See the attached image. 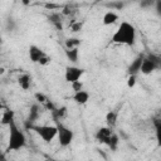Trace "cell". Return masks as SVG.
Here are the masks:
<instances>
[{"instance_id":"cell-1","label":"cell","mask_w":161,"mask_h":161,"mask_svg":"<svg viewBox=\"0 0 161 161\" xmlns=\"http://www.w3.org/2000/svg\"><path fill=\"white\" fill-rule=\"evenodd\" d=\"M136 38H137V33H136V28L128 23V21H122L118 28L116 29V31L113 33L111 42L114 44H121V45H135L136 43Z\"/></svg>"},{"instance_id":"cell-2","label":"cell","mask_w":161,"mask_h":161,"mask_svg":"<svg viewBox=\"0 0 161 161\" xmlns=\"http://www.w3.org/2000/svg\"><path fill=\"white\" fill-rule=\"evenodd\" d=\"M26 146V136L25 133L18 127V125L11 122L9 125V138H8V146L6 151L13 152V151H19Z\"/></svg>"},{"instance_id":"cell-3","label":"cell","mask_w":161,"mask_h":161,"mask_svg":"<svg viewBox=\"0 0 161 161\" xmlns=\"http://www.w3.org/2000/svg\"><path fill=\"white\" fill-rule=\"evenodd\" d=\"M28 128L34 131L47 143L52 142L58 136V128L57 126H53V125H33Z\"/></svg>"},{"instance_id":"cell-4","label":"cell","mask_w":161,"mask_h":161,"mask_svg":"<svg viewBox=\"0 0 161 161\" xmlns=\"http://www.w3.org/2000/svg\"><path fill=\"white\" fill-rule=\"evenodd\" d=\"M57 128H58V142H59V145L62 146V147H67V146H69L72 142H73V140H74V132L69 128V127H67V126H64L63 123H60V121L58 119L57 121Z\"/></svg>"},{"instance_id":"cell-5","label":"cell","mask_w":161,"mask_h":161,"mask_svg":"<svg viewBox=\"0 0 161 161\" xmlns=\"http://www.w3.org/2000/svg\"><path fill=\"white\" fill-rule=\"evenodd\" d=\"M86 73V70L80 67H77V65H68L65 67V72H64V78H65V82L73 84L78 80H80L82 75Z\"/></svg>"},{"instance_id":"cell-6","label":"cell","mask_w":161,"mask_h":161,"mask_svg":"<svg viewBox=\"0 0 161 161\" xmlns=\"http://www.w3.org/2000/svg\"><path fill=\"white\" fill-rule=\"evenodd\" d=\"M112 135H113L112 128L108 127V126H104V127H101V128L97 130V132H96V140H97L99 143L107 145Z\"/></svg>"},{"instance_id":"cell-7","label":"cell","mask_w":161,"mask_h":161,"mask_svg":"<svg viewBox=\"0 0 161 161\" xmlns=\"http://www.w3.org/2000/svg\"><path fill=\"white\" fill-rule=\"evenodd\" d=\"M143 58H145V55L143 54H140L138 57H136L131 62V64L127 68V74L128 75H137V73H141V65H142Z\"/></svg>"},{"instance_id":"cell-8","label":"cell","mask_w":161,"mask_h":161,"mask_svg":"<svg viewBox=\"0 0 161 161\" xmlns=\"http://www.w3.org/2000/svg\"><path fill=\"white\" fill-rule=\"evenodd\" d=\"M40 106L38 103H34L30 109H29V114H28V119H26V127H30L35 123V121H38L39 116H40Z\"/></svg>"},{"instance_id":"cell-9","label":"cell","mask_w":161,"mask_h":161,"mask_svg":"<svg viewBox=\"0 0 161 161\" xmlns=\"http://www.w3.org/2000/svg\"><path fill=\"white\" fill-rule=\"evenodd\" d=\"M28 54H29V59L33 62V63H39L42 60V58L45 55V53L36 45H30L29 47V50H28Z\"/></svg>"},{"instance_id":"cell-10","label":"cell","mask_w":161,"mask_h":161,"mask_svg":"<svg viewBox=\"0 0 161 161\" xmlns=\"http://www.w3.org/2000/svg\"><path fill=\"white\" fill-rule=\"evenodd\" d=\"M155 70H157L155 63L150 58H147V55H145L143 62H142V65H141V73L145 74V75H148V74L153 73Z\"/></svg>"},{"instance_id":"cell-11","label":"cell","mask_w":161,"mask_h":161,"mask_svg":"<svg viewBox=\"0 0 161 161\" xmlns=\"http://www.w3.org/2000/svg\"><path fill=\"white\" fill-rule=\"evenodd\" d=\"M73 101L77 103V104H86L88 101H89V93L87 92V91H84V89H82V91H78V92H74V94H73Z\"/></svg>"},{"instance_id":"cell-12","label":"cell","mask_w":161,"mask_h":161,"mask_svg":"<svg viewBox=\"0 0 161 161\" xmlns=\"http://www.w3.org/2000/svg\"><path fill=\"white\" fill-rule=\"evenodd\" d=\"M117 20H118V15H117L114 11L109 10V11H107V13L103 15V18H102V24H103L104 26H108V25L114 24Z\"/></svg>"},{"instance_id":"cell-13","label":"cell","mask_w":161,"mask_h":161,"mask_svg":"<svg viewBox=\"0 0 161 161\" xmlns=\"http://www.w3.org/2000/svg\"><path fill=\"white\" fill-rule=\"evenodd\" d=\"M18 84L19 87L23 89V91H28L30 87H31V77L26 73L21 74L19 78H18Z\"/></svg>"},{"instance_id":"cell-14","label":"cell","mask_w":161,"mask_h":161,"mask_svg":"<svg viewBox=\"0 0 161 161\" xmlns=\"http://www.w3.org/2000/svg\"><path fill=\"white\" fill-rule=\"evenodd\" d=\"M14 112L11 109H5L1 114V125L9 126L11 122H14Z\"/></svg>"},{"instance_id":"cell-15","label":"cell","mask_w":161,"mask_h":161,"mask_svg":"<svg viewBox=\"0 0 161 161\" xmlns=\"http://www.w3.org/2000/svg\"><path fill=\"white\" fill-rule=\"evenodd\" d=\"M65 55H67V58H68L72 63H77V62H78V57H79V50H78V48H74V49H65Z\"/></svg>"},{"instance_id":"cell-16","label":"cell","mask_w":161,"mask_h":161,"mask_svg":"<svg viewBox=\"0 0 161 161\" xmlns=\"http://www.w3.org/2000/svg\"><path fill=\"white\" fill-rule=\"evenodd\" d=\"M116 122H117V112L109 111V112L106 114V123H107V126L112 128V127L116 125Z\"/></svg>"},{"instance_id":"cell-17","label":"cell","mask_w":161,"mask_h":161,"mask_svg":"<svg viewBox=\"0 0 161 161\" xmlns=\"http://www.w3.org/2000/svg\"><path fill=\"white\" fill-rule=\"evenodd\" d=\"M155 125V137H156V142L157 146L161 147V121L160 119H155L153 121Z\"/></svg>"},{"instance_id":"cell-18","label":"cell","mask_w":161,"mask_h":161,"mask_svg":"<svg viewBox=\"0 0 161 161\" xmlns=\"http://www.w3.org/2000/svg\"><path fill=\"white\" fill-rule=\"evenodd\" d=\"M80 44V39L78 38H68L65 40V49H74L78 48Z\"/></svg>"},{"instance_id":"cell-19","label":"cell","mask_w":161,"mask_h":161,"mask_svg":"<svg viewBox=\"0 0 161 161\" xmlns=\"http://www.w3.org/2000/svg\"><path fill=\"white\" fill-rule=\"evenodd\" d=\"M118 143H119V138H118V136H117L116 133H113V135L111 136V138H109V141H108L107 146H108L112 151H116V150H117V147H118Z\"/></svg>"},{"instance_id":"cell-20","label":"cell","mask_w":161,"mask_h":161,"mask_svg":"<svg viewBox=\"0 0 161 161\" xmlns=\"http://www.w3.org/2000/svg\"><path fill=\"white\" fill-rule=\"evenodd\" d=\"M147 58H150V59L155 63L157 70H161V57H160V55L153 54V53H150V54H147Z\"/></svg>"},{"instance_id":"cell-21","label":"cell","mask_w":161,"mask_h":161,"mask_svg":"<svg viewBox=\"0 0 161 161\" xmlns=\"http://www.w3.org/2000/svg\"><path fill=\"white\" fill-rule=\"evenodd\" d=\"M82 28H83V23L82 21H75V23L70 24L72 31H79V30H82Z\"/></svg>"},{"instance_id":"cell-22","label":"cell","mask_w":161,"mask_h":161,"mask_svg":"<svg viewBox=\"0 0 161 161\" xmlns=\"http://www.w3.org/2000/svg\"><path fill=\"white\" fill-rule=\"evenodd\" d=\"M136 84V75H128L127 78V87L128 88H133Z\"/></svg>"},{"instance_id":"cell-23","label":"cell","mask_w":161,"mask_h":161,"mask_svg":"<svg viewBox=\"0 0 161 161\" xmlns=\"http://www.w3.org/2000/svg\"><path fill=\"white\" fill-rule=\"evenodd\" d=\"M70 86H72V88H73L74 92H78V91H82L83 89V83L80 80H78V82H75V83H73Z\"/></svg>"},{"instance_id":"cell-24","label":"cell","mask_w":161,"mask_h":161,"mask_svg":"<svg viewBox=\"0 0 161 161\" xmlns=\"http://www.w3.org/2000/svg\"><path fill=\"white\" fill-rule=\"evenodd\" d=\"M155 11H156L157 16L161 19V0L155 1Z\"/></svg>"},{"instance_id":"cell-25","label":"cell","mask_w":161,"mask_h":161,"mask_svg":"<svg viewBox=\"0 0 161 161\" xmlns=\"http://www.w3.org/2000/svg\"><path fill=\"white\" fill-rule=\"evenodd\" d=\"M50 62H52V58H50L48 54H45V55L42 58V60L39 62V64H40V65H47V64H49Z\"/></svg>"},{"instance_id":"cell-26","label":"cell","mask_w":161,"mask_h":161,"mask_svg":"<svg viewBox=\"0 0 161 161\" xmlns=\"http://www.w3.org/2000/svg\"><path fill=\"white\" fill-rule=\"evenodd\" d=\"M65 113H67V107H62V108L57 109V116H58V117H60V118H62Z\"/></svg>"},{"instance_id":"cell-27","label":"cell","mask_w":161,"mask_h":161,"mask_svg":"<svg viewBox=\"0 0 161 161\" xmlns=\"http://www.w3.org/2000/svg\"><path fill=\"white\" fill-rule=\"evenodd\" d=\"M35 97H36L38 102H44V101H45V97H44L43 94H40V93H36V94H35Z\"/></svg>"},{"instance_id":"cell-28","label":"cell","mask_w":161,"mask_h":161,"mask_svg":"<svg viewBox=\"0 0 161 161\" xmlns=\"http://www.w3.org/2000/svg\"><path fill=\"white\" fill-rule=\"evenodd\" d=\"M53 161H70V160H53Z\"/></svg>"}]
</instances>
